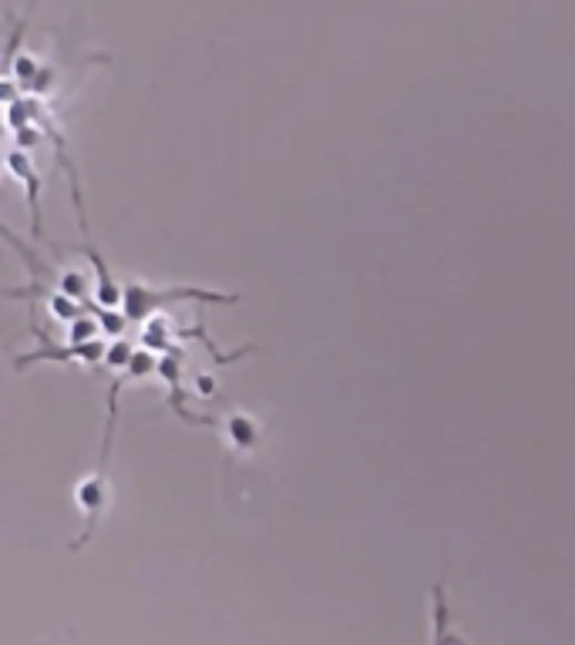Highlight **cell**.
<instances>
[{
    "label": "cell",
    "instance_id": "1",
    "mask_svg": "<svg viewBox=\"0 0 575 645\" xmlns=\"http://www.w3.org/2000/svg\"><path fill=\"white\" fill-rule=\"evenodd\" d=\"M165 300H215V303H236V296H222V293H212V290H152V286H125L122 290V303H125V316L129 320H145L149 313H155Z\"/></svg>",
    "mask_w": 575,
    "mask_h": 645
},
{
    "label": "cell",
    "instance_id": "2",
    "mask_svg": "<svg viewBox=\"0 0 575 645\" xmlns=\"http://www.w3.org/2000/svg\"><path fill=\"white\" fill-rule=\"evenodd\" d=\"M225 437H229V444H233L236 451H253L263 434H260V424L250 414H233V417L225 421Z\"/></svg>",
    "mask_w": 575,
    "mask_h": 645
},
{
    "label": "cell",
    "instance_id": "3",
    "mask_svg": "<svg viewBox=\"0 0 575 645\" xmlns=\"http://www.w3.org/2000/svg\"><path fill=\"white\" fill-rule=\"evenodd\" d=\"M434 602H437V622H434V645H444V632H447V612H444V595H441V588H434Z\"/></svg>",
    "mask_w": 575,
    "mask_h": 645
}]
</instances>
